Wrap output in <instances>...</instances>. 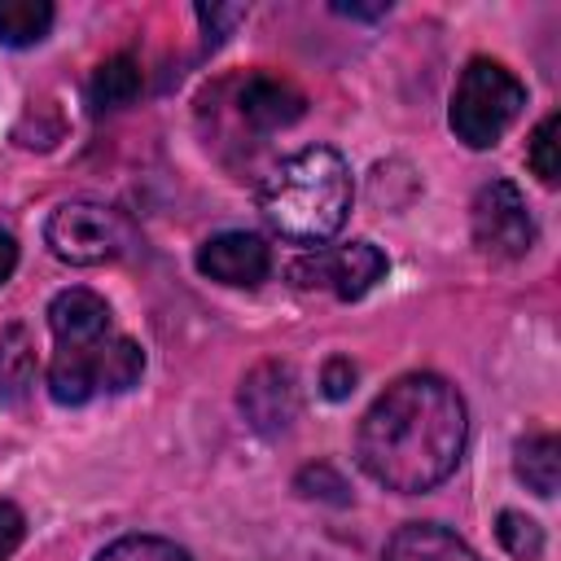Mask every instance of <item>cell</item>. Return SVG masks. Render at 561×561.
<instances>
[{"label": "cell", "mask_w": 561, "mask_h": 561, "mask_svg": "<svg viewBox=\"0 0 561 561\" xmlns=\"http://www.w3.org/2000/svg\"><path fill=\"white\" fill-rule=\"evenodd\" d=\"M469 438L460 390L438 373H408L390 381L359 421V469L399 495H421L447 482Z\"/></svg>", "instance_id": "cell-1"}, {"label": "cell", "mask_w": 561, "mask_h": 561, "mask_svg": "<svg viewBox=\"0 0 561 561\" xmlns=\"http://www.w3.org/2000/svg\"><path fill=\"white\" fill-rule=\"evenodd\" d=\"M53 329V364H48V394L61 408L92 403L101 394H123L145 373V351L114 329L110 302L96 289H61L48 302Z\"/></svg>", "instance_id": "cell-2"}, {"label": "cell", "mask_w": 561, "mask_h": 561, "mask_svg": "<svg viewBox=\"0 0 561 561\" xmlns=\"http://www.w3.org/2000/svg\"><path fill=\"white\" fill-rule=\"evenodd\" d=\"M351 197L355 184L346 158L329 145H311L272 167V175L259 188V210L285 241L324 245L346 224Z\"/></svg>", "instance_id": "cell-3"}, {"label": "cell", "mask_w": 561, "mask_h": 561, "mask_svg": "<svg viewBox=\"0 0 561 561\" xmlns=\"http://www.w3.org/2000/svg\"><path fill=\"white\" fill-rule=\"evenodd\" d=\"M526 105V88L522 79L504 66V61H491V57H473L460 79H456V92H451V131L456 140H465L469 149H491L522 114Z\"/></svg>", "instance_id": "cell-4"}, {"label": "cell", "mask_w": 561, "mask_h": 561, "mask_svg": "<svg viewBox=\"0 0 561 561\" xmlns=\"http://www.w3.org/2000/svg\"><path fill=\"white\" fill-rule=\"evenodd\" d=\"M44 241L61 263L96 267L127 250V219L101 202H66L48 215Z\"/></svg>", "instance_id": "cell-5"}, {"label": "cell", "mask_w": 561, "mask_h": 561, "mask_svg": "<svg viewBox=\"0 0 561 561\" xmlns=\"http://www.w3.org/2000/svg\"><path fill=\"white\" fill-rule=\"evenodd\" d=\"M386 254L373 241H346V245H316L298 263H289L294 285L302 289H329L342 302L364 298L381 276H386Z\"/></svg>", "instance_id": "cell-6"}, {"label": "cell", "mask_w": 561, "mask_h": 561, "mask_svg": "<svg viewBox=\"0 0 561 561\" xmlns=\"http://www.w3.org/2000/svg\"><path fill=\"white\" fill-rule=\"evenodd\" d=\"M473 241L491 259H522L535 245V215L513 180H491L473 197Z\"/></svg>", "instance_id": "cell-7"}, {"label": "cell", "mask_w": 561, "mask_h": 561, "mask_svg": "<svg viewBox=\"0 0 561 561\" xmlns=\"http://www.w3.org/2000/svg\"><path fill=\"white\" fill-rule=\"evenodd\" d=\"M197 267L202 276L232 285V289H254L267 272H272V250L263 237L254 232H219L210 241H202L197 250Z\"/></svg>", "instance_id": "cell-8"}, {"label": "cell", "mask_w": 561, "mask_h": 561, "mask_svg": "<svg viewBox=\"0 0 561 561\" xmlns=\"http://www.w3.org/2000/svg\"><path fill=\"white\" fill-rule=\"evenodd\" d=\"M241 412L254 430L276 434L298 416V381L289 364H259L241 381Z\"/></svg>", "instance_id": "cell-9"}, {"label": "cell", "mask_w": 561, "mask_h": 561, "mask_svg": "<svg viewBox=\"0 0 561 561\" xmlns=\"http://www.w3.org/2000/svg\"><path fill=\"white\" fill-rule=\"evenodd\" d=\"M307 110V96L280 79V75H250L241 88H237V114L254 127V131H280L289 123H298Z\"/></svg>", "instance_id": "cell-10"}, {"label": "cell", "mask_w": 561, "mask_h": 561, "mask_svg": "<svg viewBox=\"0 0 561 561\" xmlns=\"http://www.w3.org/2000/svg\"><path fill=\"white\" fill-rule=\"evenodd\" d=\"M381 561H482V557L438 522H408L390 535Z\"/></svg>", "instance_id": "cell-11"}, {"label": "cell", "mask_w": 561, "mask_h": 561, "mask_svg": "<svg viewBox=\"0 0 561 561\" xmlns=\"http://www.w3.org/2000/svg\"><path fill=\"white\" fill-rule=\"evenodd\" d=\"M513 465H517V478L535 495H552L557 478H561V443L552 434H526L513 447Z\"/></svg>", "instance_id": "cell-12"}, {"label": "cell", "mask_w": 561, "mask_h": 561, "mask_svg": "<svg viewBox=\"0 0 561 561\" xmlns=\"http://www.w3.org/2000/svg\"><path fill=\"white\" fill-rule=\"evenodd\" d=\"M35 381V346L22 324L0 329V399L18 403Z\"/></svg>", "instance_id": "cell-13"}, {"label": "cell", "mask_w": 561, "mask_h": 561, "mask_svg": "<svg viewBox=\"0 0 561 561\" xmlns=\"http://www.w3.org/2000/svg\"><path fill=\"white\" fill-rule=\"evenodd\" d=\"M140 83H145V75H140L136 57H110V61L96 66L88 96H92L96 110H123L140 96Z\"/></svg>", "instance_id": "cell-14"}, {"label": "cell", "mask_w": 561, "mask_h": 561, "mask_svg": "<svg viewBox=\"0 0 561 561\" xmlns=\"http://www.w3.org/2000/svg\"><path fill=\"white\" fill-rule=\"evenodd\" d=\"M53 18L57 13H53L48 0H0V44L31 48L48 35Z\"/></svg>", "instance_id": "cell-15"}, {"label": "cell", "mask_w": 561, "mask_h": 561, "mask_svg": "<svg viewBox=\"0 0 561 561\" xmlns=\"http://www.w3.org/2000/svg\"><path fill=\"white\" fill-rule=\"evenodd\" d=\"M92 561H193L180 543L158 539V535H123L114 543H105Z\"/></svg>", "instance_id": "cell-16"}, {"label": "cell", "mask_w": 561, "mask_h": 561, "mask_svg": "<svg viewBox=\"0 0 561 561\" xmlns=\"http://www.w3.org/2000/svg\"><path fill=\"white\" fill-rule=\"evenodd\" d=\"M495 539H500V548H504L508 557H517V561H535V557L543 552V530H539V522L526 517V513H517V508H504V513L495 517Z\"/></svg>", "instance_id": "cell-17"}, {"label": "cell", "mask_w": 561, "mask_h": 561, "mask_svg": "<svg viewBox=\"0 0 561 561\" xmlns=\"http://www.w3.org/2000/svg\"><path fill=\"white\" fill-rule=\"evenodd\" d=\"M526 162H530V171H535L543 184H557V180H561V114H548V118L530 131Z\"/></svg>", "instance_id": "cell-18"}, {"label": "cell", "mask_w": 561, "mask_h": 561, "mask_svg": "<svg viewBox=\"0 0 561 561\" xmlns=\"http://www.w3.org/2000/svg\"><path fill=\"white\" fill-rule=\"evenodd\" d=\"M320 386H324L329 399H346V394L355 390V364H351L346 355H333V359L324 364V373H320Z\"/></svg>", "instance_id": "cell-19"}, {"label": "cell", "mask_w": 561, "mask_h": 561, "mask_svg": "<svg viewBox=\"0 0 561 561\" xmlns=\"http://www.w3.org/2000/svg\"><path fill=\"white\" fill-rule=\"evenodd\" d=\"M22 535H26V517H22V508L9 504V500H0V561L18 552Z\"/></svg>", "instance_id": "cell-20"}, {"label": "cell", "mask_w": 561, "mask_h": 561, "mask_svg": "<svg viewBox=\"0 0 561 561\" xmlns=\"http://www.w3.org/2000/svg\"><path fill=\"white\" fill-rule=\"evenodd\" d=\"M13 267H18V241L0 228V285L13 276Z\"/></svg>", "instance_id": "cell-21"}]
</instances>
